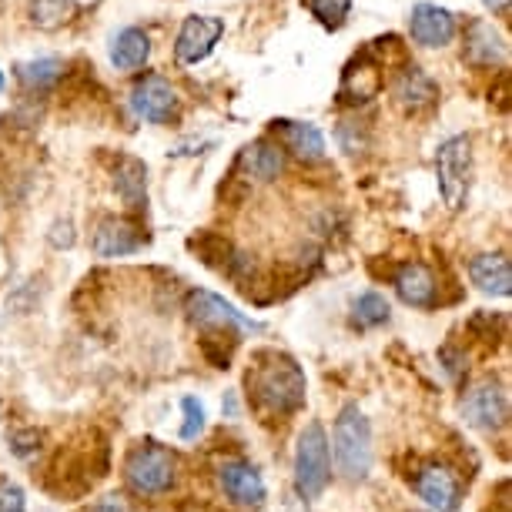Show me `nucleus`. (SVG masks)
Masks as SVG:
<instances>
[{"label":"nucleus","instance_id":"obj_1","mask_svg":"<svg viewBox=\"0 0 512 512\" xmlns=\"http://www.w3.org/2000/svg\"><path fill=\"white\" fill-rule=\"evenodd\" d=\"M248 399L258 412L275 415V419H288L305 405L308 379L292 355L262 349L255 352L248 369Z\"/></svg>","mask_w":512,"mask_h":512},{"label":"nucleus","instance_id":"obj_2","mask_svg":"<svg viewBox=\"0 0 512 512\" xmlns=\"http://www.w3.org/2000/svg\"><path fill=\"white\" fill-rule=\"evenodd\" d=\"M332 446H335L338 472H342L345 479L349 482L369 479V472H372V425L355 402L342 405V412H338Z\"/></svg>","mask_w":512,"mask_h":512},{"label":"nucleus","instance_id":"obj_3","mask_svg":"<svg viewBox=\"0 0 512 512\" xmlns=\"http://www.w3.org/2000/svg\"><path fill=\"white\" fill-rule=\"evenodd\" d=\"M402 41L395 34L375 37L362 47L359 54L345 64L342 71V88H338V101L342 104H365L382 91L385 67H389V51H395Z\"/></svg>","mask_w":512,"mask_h":512},{"label":"nucleus","instance_id":"obj_4","mask_svg":"<svg viewBox=\"0 0 512 512\" xmlns=\"http://www.w3.org/2000/svg\"><path fill=\"white\" fill-rule=\"evenodd\" d=\"M124 479L138 496H164L178 479V456L161 442H138L124 459Z\"/></svg>","mask_w":512,"mask_h":512},{"label":"nucleus","instance_id":"obj_5","mask_svg":"<svg viewBox=\"0 0 512 512\" xmlns=\"http://www.w3.org/2000/svg\"><path fill=\"white\" fill-rule=\"evenodd\" d=\"M332 479V456L322 422H308L295 442V492L305 502L318 499Z\"/></svg>","mask_w":512,"mask_h":512},{"label":"nucleus","instance_id":"obj_6","mask_svg":"<svg viewBox=\"0 0 512 512\" xmlns=\"http://www.w3.org/2000/svg\"><path fill=\"white\" fill-rule=\"evenodd\" d=\"M436 181H439V195L446 201L449 211L466 208L469 185H472V141L466 134H456V138L439 144Z\"/></svg>","mask_w":512,"mask_h":512},{"label":"nucleus","instance_id":"obj_7","mask_svg":"<svg viewBox=\"0 0 512 512\" xmlns=\"http://www.w3.org/2000/svg\"><path fill=\"white\" fill-rule=\"evenodd\" d=\"M185 315L191 325L205 328V332H235V335L262 332V325H258L255 318L241 315L235 305L225 302V298L215 292H205V288H198V292L188 295Z\"/></svg>","mask_w":512,"mask_h":512},{"label":"nucleus","instance_id":"obj_8","mask_svg":"<svg viewBox=\"0 0 512 512\" xmlns=\"http://www.w3.org/2000/svg\"><path fill=\"white\" fill-rule=\"evenodd\" d=\"M462 419L479 432H499L509 425V395L496 382H479L462 395Z\"/></svg>","mask_w":512,"mask_h":512},{"label":"nucleus","instance_id":"obj_9","mask_svg":"<svg viewBox=\"0 0 512 512\" xmlns=\"http://www.w3.org/2000/svg\"><path fill=\"white\" fill-rule=\"evenodd\" d=\"M415 492L429 509L436 512H456L462 506V486L459 476L442 462H425V466L415 472Z\"/></svg>","mask_w":512,"mask_h":512},{"label":"nucleus","instance_id":"obj_10","mask_svg":"<svg viewBox=\"0 0 512 512\" xmlns=\"http://www.w3.org/2000/svg\"><path fill=\"white\" fill-rule=\"evenodd\" d=\"M131 108L141 121L164 124V121H171V114L178 108V91L171 88V81H164L161 74H144L131 88Z\"/></svg>","mask_w":512,"mask_h":512},{"label":"nucleus","instance_id":"obj_11","mask_svg":"<svg viewBox=\"0 0 512 512\" xmlns=\"http://www.w3.org/2000/svg\"><path fill=\"white\" fill-rule=\"evenodd\" d=\"M225 34V21L221 17H205V14H195V17H185L178 31V41H175V57L178 64H198L215 51V44L221 41Z\"/></svg>","mask_w":512,"mask_h":512},{"label":"nucleus","instance_id":"obj_12","mask_svg":"<svg viewBox=\"0 0 512 512\" xmlns=\"http://www.w3.org/2000/svg\"><path fill=\"white\" fill-rule=\"evenodd\" d=\"M218 482L225 489V496L238 506H262L268 489H265V479L251 462L245 459H225L218 466Z\"/></svg>","mask_w":512,"mask_h":512},{"label":"nucleus","instance_id":"obj_13","mask_svg":"<svg viewBox=\"0 0 512 512\" xmlns=\"http://www.w3.org/2000/svg\"><path fill=\"white\" fill-rule=\"evenodd\" d=\"M409 34L419 47H446L456 37V17L439 4H415L409 14Z\"/></svg>","mask_w":512,"mask_h":512},{"label":"nucleus","instance_id":"obj_14","mask_svg":"<svg viewBox=\"0 0 512 512\" xmlns=\"http://www.w3.org/2000/svg\"><path fill=\"white\" fill-rule=\"evenodd\" d=\"M392 98L402 111H425L439 101V84L422 71L419 64H405L392 84Z\"/></svg>","mask_w":512,"mask_h":512},{"label":"nucleus","instance_id":"obj_15","mask_svg":"<svg viewBox=\"0 0 512 512\" xmlns=\"http://www.w3.org/2000/svg\"><path fill=\"white\" fill-rule=\"evenodd\" d=\"M144 248V235L141 228L128 218H104L98 228H94V255L101 258H121V255H134V251Z\"/></svg>","mask_w":512,"mask_h":512},{"label":"nucleus","instance_id":"obj_16","mask_svg":"<svg viewBox=\"0 0 512 512\" xmlns=\"http://www.w3.org/2000/svg\"><path fill=\"white\" fill-rule=\"evenodd\" d=\"M392 285L405 305L412 308H432L436 305V275L422 262H405L392 272Z\"/></svg>","mask_w":512,"mask_h":512},{"label":"nucleus","instance_id":"obj_17","mask_svg":"<svg viewBox=\"0 0 512 512\" xmlns=\"http://www.w3.org/2000/svg\"><path fill=\"white\" fill-rule=\"evenodd\" d=\"M506 37H502V31L496 24L489 21H472L469 31H466V57L472 64L479 67H499L506 64Z\"/></svg>","mask_w":512,"mask_h":512},{"label":"nucleus","instance_id":"obj_18","mask_svg":"<svg viewBox=\"0 0 512 512\" xmlns=\"http://www.w3.org/2000/svg\"><path fill=\"white\" fill-rule=\"evenodd\" d=\"M238 168L245 171V178L262 181V185L265 181H275L285 168L282 144H275L272 138H258L245 144V151H241V158H238Z\"/></svg>","mask_w":512,"mask_h":512},{"label":"nucleus","instance_id":"obj_19","mask_svg":"<svg viewBox=\"0 0 512 512\" xmlns=\"http://www.w3.org/2000/svg\"><path fill=\"white\" fill-rule=\"evenodd\" d=\"M272 131L278 134V141L285 144L295 158L302 161H322L325 158V134L308 121H272Z\"/></svg>","mask_w":512,"mask_h":512},{"label":"nucleus","instance_id":"obj_20","mask_svg":"<svg viewBox=\"0 0 512 512\" xmlns=\"http://www.w3.org/2000/svg\"><path fill=\"white\" fill-rule=\"evenodd\" d=\"M469 278L486 295L509 298L512 292V268L506 255H476L469 262Z\"/></svg>","mask_w":512,"mask_h":512},{"label":"nucleus","instance_id":"obj_21","mask_svg":"<svg viewBox=\"0 0 512 512\" xmlns=\"http://www.w3.org/2000/svg\"><path fill=\"white\" fill-rule=\"evenodd\" d=\"M151 57V41L141 27H124V31L111 41V64L118 71H134Z\"/></svg>","mask_w":512,"mask_h":512},{"label":"nucleus","instance_id":"obj_22","mask_svg":"<svg viewBox=\"0 0 512 512\" xmlns=\"http://www.w3.org/2000/svg\"><path fill=\"white\" fill-rule=\"evenodd\" d=\"M144 185H148V171L138 158H118V171H114V188L131 208L144 205Z\"/></svg>","mask_w":512,"mask_h":512},{"label":"nucleus","instance_id":"obj_23","mask_svg":"<svg viewBox=\"0 0 512 512\" xmlns=\"http://www.w3.org/2000/svg\"><path fill=\"white\" fill-rule=\"evenodd\" d=\"M64 77V61L57 57H34V61L17 64V81L27 84L31 91H47Z\"/></svg>","mask_w":512,"mask_h":512},{"label":"nucleus","instance_id":"obj_24","mask_svg":"<svg viewBox=\"0 0 512 512\" xmlns=\"http://www.w3.org/2000/svg\"><path fill=\"white\" fill-rule=\"evenodd\" d=\"M392 308H389V298L382 292H362L359 298L352 302V325L359 332H369V328H379L389 322Z\"/></svg>","mask_w":512,"mask_h":512},{"label":"nucleus","instance_id":"obj_25","mask_svg":"<svg viewBox=\"0 0 512 512\" xmlns=\"http://www.w3.org/2000/svg\"><path fill=\"white\" fill-rule=\"evenodd\" d=\"M191 248H195L198 255H201V262L211 265V268H221V272H225L228 262H231V255H235L231 241L215 235V231H201V235H195V238H191Z\"/></svg>","mask_w":512,"mask_h":512},{"label":"nucleus","instance_id":"obj_26","mask_svg":"<svg viewBox=\"0 0 512 512\" xmlns=\"http://www.w3.org/2000/svg\"><path fill=\"white\" fill-rule=\"evenodd\" d=\"M74 14V0H31V21L41 31H57Z\"/></svg>","mask_w":512,"mask_h":512},{"label":"nucleus","instance_id":"obj_27","mask_svg":"<svg viewBox=\"0 0 512 512\" xmlns=\"http://www.w3.org/2000/svg\"><path fill=\"white\" fill-rule=\"evenodd\" d=\"M308 11L315 14V21L328 27V31H338L345 24V17L352 11V0H308Z\"/></svg>","mask_w":512,"mask_h":512},{"label":"nucleus","instance_id":"obj_28","mask_svg":"<svg viewBox=\"0 0 512 512\" xmlns=\"http://www.w3.org/2000/svg\"><path fill=\"white\" fill-rule=\"evenodd\" d=\"M181 409H185V425H181V439L195 442L201 432H205V405L195 395H185L181 399Z\"/></svg>","mask_w":512,"mask_h":512},{"label":"nucleus","instance_id":"obj_29","mask_svg":"<svg viewBox=\"0 0 512 512\" xmlns=\"http://www.w3.org/2000/svg\"><path fill=\"white\" fill-rule=\"evenodd\" d=\"M0 512H27L24 489L11 479H0Z\"/></svg>","mask_w":512,"mask_h":512},{"label":"nucleus","instance_id":"obj_30","mask_svg":"<svg viewBox=\"0 0 512 512\" xmlns=\"http://www.w3.org/2000/svg\"><path fill=\"white\" fill-rule=\"evenodd\" d=\"M37 442H41V432L37 429H27V432H14L11 436V449H14V456H21V459H27V456H34L37 449Z\"/></svg>","mask_w":512,"mask_h":512},{"label":"nucleus","instance_id":"obj_31","mask_svg":"<svg viewBox=\"0 0 512 512\" xmlns=\"http://www.w3.org/2000/svg\"><path fill=\"white\" fill-rule=\"evenodd\" d=\"M77 512H128V506H124L118 496H104L98 502H88V506H81Z\"/></svg>","mask_w":512,"mask_h":512},{"label":"nucleus","instance_id":"obj_32","mask_svg":"<svg viewBox=\"0 0 512 512\" xmlns=\"http://www.w3.org/2000/svg\"><path fill=\"white\" fill-rule=\"evenodd\" d=\"M482 4H486L492 14H506L509 11V0H482Z\"/></svg>","mask_w":512,"mask_h":512},{"label":"nucleus","instance_id":"obj_33","mask_svg":"<svg viewBox=\"0 0 512 512\" xmlns=\"http://www.w3.org/2000/svg\"><path fill=\"white\" fill-rule=\"evenodd\" d=\"M0 91H4V71H0Z\"/></svg>","mask_w":512,"mask_h":512}]
</instances>
